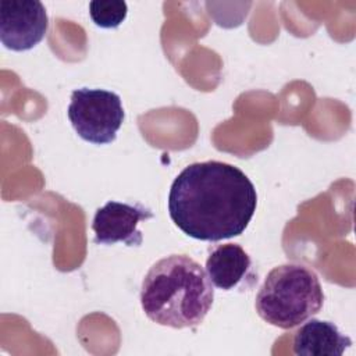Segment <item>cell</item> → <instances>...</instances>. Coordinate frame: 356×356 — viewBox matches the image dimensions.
I'll use <instances>...</instances> for the list:
<instances>
[{"label": "cell", "instance_id": "8", "mask_svg": "<svg viewBox=\"0 0 356 356\" xmlns=\"http://www.w3.org/2000/svg\"><path fill=\"white\" fill-rule=\"evenodd\" d=\"M250 267V256L238 243L217 245L206 259L209 280L222 291L236 288L248 277Z\"/></svg>", "mask_w": 356, "mask_h": 356}, {"label": "cell", "instance_id": "1", "mask_svg": "<svg viewBox=\"0 0 356 356\" xmlns=\"http://www.w3.org/2000/svg\"><path fill=\"white\" fill-rule=\"evenodd\" d=\"M257 206L253 182L238 167L217 161L186 165L172 181L168 213L174 224L199 241L241 235Z\"/></svg>", "mask_w": 356, "mask_h": 356}, {"label": "cell", "instance_id": "4", "mask_svg": "<svg viewBox=\"0 0 356 356\" xmlns=\"http://www.w3.org/2000/svg\"><path fill=\"white\" fill-rule=\"evenodd\" d=\"M67 115L76 134L95 145L111 143L125 118L117 93L89 88L72 90Z\"/></svg>", "mask_w": 356, "mask_h": 356}, {"label": "cell", "instance_id": "6", "mask_svg": "<svg viewBox=\"0 0 356 356\" xmlns=\"http://www.w3.org/2000/svg\"><path fill=\"white\" fill-rule=\"evenodd\" d=\"M152 217L153 213L150 209L142 204L110 200L95 213L92 222L95 243L114 245L124 242L128 246H139L143 235L138 229V224Z\"/></svg>", "mask_w": 356, "mask_h": 356}, {"label": "cell", "instance_id": "9", "mask_svg": "<svg viewBox=\"0 0 356 356\" xmlns=\"http://www.w3.org/2000/svg\"><path fill=\"white\" fill-rule=\"evenodd\" d=\"M128 6L121 0H93L89 3V15L100 28H117L127 18Z\"/></svg>", "mask_w": 356, "mask_h": 356}, {"label": "cell", "instance_id": "5", "mask_svg": "<svg viewBox=\"0 0 356 356\" xmlns=\"http://www.w3.org/2000/svg\"><path fill=\"white\" fill-rule=\"evenodd\" d=\"M49 18L38 0H3L0 3V39L14 51L35 47L46 35Z\"/></svg>", "mask_w": 356, "mask_h": 356}, {"label": "cell", "instance_id": "7", "mask_svg": "<svg viewBox=\"0 0 356 356\" xmlns=\"http://www.w3.org/2000/svg\"><path fill=\"white\" fill-rule=\"evenodd\" d=\"M352 339L325 320L312 318L295 332L292 349L299 356H341Z\"/></svg>", "mask_w": 356, "mask_h": 356}, {"label": "cell", "instance_id": "2", "mask_svg": "<svg viewBox=\"0 0 356 356\" xmlns=\"http://www.w3.org/2000/svg\"><path fill=\"white\" fill-rule=\"evenodd\" d=\"M213 300L214 289L206 270L186 254L157 260L142 281V309L153 323L164 327H197Z\"/></svg>", "mask_w": 356, "mask_h": 356}, {"label": "cell", "instance_id": "3", "mask_svg": "<svg viewBox=\"0 0 356 356\" xmlns=\"http://www.w3.org/2000/svg\"><path fill=\"white\" fill-rule=\"evenodd\" d=\"M324 291L317 274L299 263L274 267L260 286L254 307L268 324L291 330L318 313Z\"/></svg>", "mask_w": 356, "mask_h": 356}]
</instances>
